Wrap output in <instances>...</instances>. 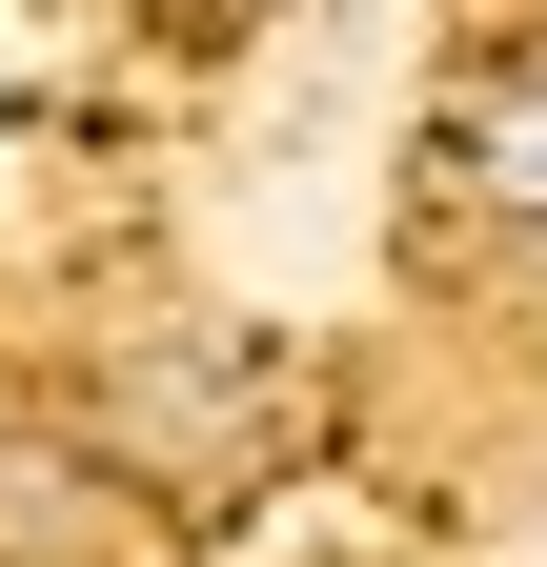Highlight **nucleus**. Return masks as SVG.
I'll use <instances>...</instances> for the list:
<instances>
[{
    "label": "nucleus",
    "mask_w": 547,
    "mask_h": 567,
    "mask_svg": "<svg viewBox=\"0 0 547 567\" xmlns=\"http://www.w3.org/2000/svg\"><path fill=\"white\" fill-rule=\"evenodd\" d=\"M244 425H264L244 344H122V365H102V446H143V466H224Z\"/></svg>",
    "instance_id": "obj_1"
},
{
    "label": "nucleus",
    "mask_w": 547,
    "mask_h": 567,
    "mask_svg": "<svg viewBox=\"0 0 547 567\" xmlns=\"http://www.w3.org/2000/svg\"><path fill=\"white\" fill-rule=\"evenodd\" d=\"M446 203L547 264V61H487V82L446 102Z\"/></svg>",
    "instance_id": "obj_2"
},
{
    "label": "nucleus",
    "mask_w": 547,
    "mask_h": 567,
    "mask_svg": "<svg viewBox=\"0 0 547 567\" xmlns=\"http://www.w3.org/2000/svg\"><path fill=\"white\" fill-rule=\"evenodd\" d=\"M0 567H61V466L0 446Z\"/></svg>",
    "instance_id": "obj_3"
}]
</instances>
